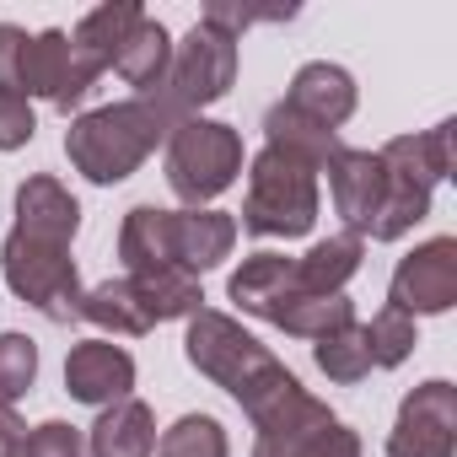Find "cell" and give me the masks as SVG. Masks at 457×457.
<instances>
[{"label":"cell","instance_id":"1","mask_svg":"<svg viewBox=\"0 0 457 457\" xmlns=\"http://www.w3.org/2000/svg\"><path fill=\"white\" fill-rule=\"evenodd\" d=\"M183 355L199 377H210L215 387H226L243 409L248 420H264L280 398H291L302 382L286 361H275L237 318H226L215 307H199L188 318V339H183Z\"/></svg>","mask_w":457,"mask_h":457},{"label":"cell","instance_id":"2","mask_svg":"<svg viewBox=\"0 0 457 457\" xmlns=\"http://www.w3.org/2000/svg\"><path fill=\"white\" fill-rule=\"evenodd\" d=\"M237 248V220L226 210H156V204H135L119 226V259L129 275L145 270H183V275H204L215 264H226Z\"/></svg>","mask_w":457,"mask_h":457},{"label":"cell","instance_id":"3","mask_svg":"<svg viewBox=\"0 0 457 457\" xmlns=\"http://www.w3.org/2000/svg\"><path fill=\"white\" fill-rule=\"evenodd\" d=\"M172 113L156 97H129V103H108L81 113L65 129V156L87 183H124L167 135H172Z\"/></svg>","mask_w":457,"mask_h":457},{"label":"cell","instance_id":"4","mask_svg":"<svg viewBox=\"0 0 457 457\" xmlns=\"http://www.w3.org/2000/svg\"><path fill=\"white\" fill-rule=\"evenodd\" d=\"M226 296H232L248 318H264L296 339H323L345 323H355V302L350 296H307L296 280H291V259L286 253H248L243 270H232L226 280Z\"/></svg>","mask_w":457,"mask_h":457},{"label":"cell","instance_id":"5","mask_svg":"<svg viewBox=\"0 0 457 457\" xmlns=\"http://www.w3.org/2000/svg\"><path fill=\"white\" fill-rule=\"evenodd\" d=\"M452 135H457V124L441 119L436 129L398 135L377 151L382 178H387V199H382V215L371 226V243H398L403 232H414L430 215V188L441 178H452Z\"/></svg>","mask_w":457,"mask_h":457},{"label":"cell","instance_id":"6","mask_svg":"<svg viewBox=\"0 0 457 457\" xmlns=\"http://www.w3.org/2000/svg\"><path fill=\"white\" fill-rule=\"evenodd\" d=\"M318 220V172L286 151H259L248 162V199H243V232L253 237H307Z\"/></svg>","mask_w":457,"mask_h":457},{"label":"cell","instance_id":"7","mask_svg":"<svg viewBox=\"0 0 457 457\" xmlns=\"http://www.w3.org/2000/svg\"><path fill=\"white\" fill-rule=\"evenodd\" d=\"M243 172V135L215 119H183L167 135V183L188 210H204Z\"/></svg>","mask_w":457,"mask_h":457},{"label":"cell","instance_id":"8","mask_svg":"<svg viewBox=\"0 0 457 457\" xmlns=\"http://www.w3.org/2000/svg\"><path fill=\"white\" fill-rule=\"evenodd\" d=\"M232 81H237V38H226V33L204 28V22H194L188 38L172 44L167 81L151 97L172 113V124H183V119H199V108L220 103L226 92H232Z\"/></svg>","mask_w":457,"mask_h":457},{"label":"cell","instance_id":"9","mask_svg":"<svg viewBox=\"0 0 457 457\" xmlns=\"http://www.w3.org/2000/svg\"><path fill=\"white\" fill-rule=\"evenodd\" d=\"M253 457H361V436L307 387L280 398L264 420H253Z\"/></svg>","mask_w":457,"mask_h":457},{"label":"cell","instance_id":"10","mask_svg":"<svg viewBox=\"0 0 457 457\" xmlns=\"http://www.w3.org/2000/svg\"><path fill=\"white\" fill-rule=\"evenodd\" d=\"M0 264H6V286L17 291V302H28L33 312H44L49 323H76L81 318V275L71 248H49L33 237H6L0 248Z\"/></svg>","mask_w":457,"mask_h":457},{"label":"cell","instance_id":"11","mask_svg":"<svg viewBox=\"0 0 457 457\" xmlns=\"http://www.w3.org/2000/svg\"><path fill=\"white\" fill-rule=\"evenodd\" d=\"M97 65L71 44V33H60V28H49V33H28V44H22V54H17V71H12V87L33 103V97H44V103H54L60 113H71L92 87H97Z\"/></svg>","mask_w":457,"mask_h":457},{"label":"cell","instance_id":"12","mask_svg":"<svg viewBox=\"0 0 457 457\" xmlns=\"http://www.w3.org/2000/svg\"><path fill=\"white\" fill-rule=\"evenodd\" d=\"M387 457H457V387L446 377L420 382L387 430Z\"/></svg>","mask_w":457,"mask_h":457},{"label":"cell","instance_id":"13","mask_svg":"<svg viewBox=\"0 0 457 457\" xmlns=\"http://www.w3.org/2000/svg\"><path fill=\"white\" fill-rule=\"evenodd\" d=\"M387 307L409 318L452 312L457 307V237H430L414 253H403L387 286Z\"/></svg>","mask_w":457,"mask_h":457},{"label":"cell","instance_id":"14","mask_svg":"<svg viewBox=\"0 0 457 457\" xmlns=\"http://www.w3.org/2000/svg\"><path fill=\"white\" fill-rule=\"evenodd\" d=\"M323 172H328V188H334V210L345 215V232H355L366 243L371 226H377V215H382V199H387V178H382L377 151L339 145Z\"/></svg>","mask_w":457,"mask_h":457},{"label":"cell","instance_id":"15","mask_svg":"<svg viewBox=\"0 0 457 457\" xmlns=\"http://www.w3.org/2000/svg\"><path fill=\"white\" fill-rule=\"evenodd\" d=\"M65 387L76 403H92V409H108L119 398H129L135 387V355L113 339H87L65 355Z\"/></svg>","mask_w":457,"mask_h":457},{"label":"cell","instance_id":"16","mask_svg":"<svg viewBox=\"0 0 457 457\" xmlns=\"http://www.w3.org/2000/svg\"><path fill=\"white\" fill-rule=\"evenodd\" d=\"M17 237H33V243H49V248H71L76 232H81V204L71 199V188L49 172L28 178L17 188Z\"/></svg>","mask_w":457,"mask_h":457},{"label":"cell","instance_id":"17","mask_svg":"<svg viewBox=\"0 0 457 457\" xmlns=\"http://www.w3.org/2000/svg\"><path fill=\"white\" fill-rule=\"evenodd\" d=\"M355 103H361L355 76H350L345 65H328V60L302 65V71L291 76V92H286V108H296L302 119H312V124H323V129H334V135H339V124L355 113Z\"/></svg>","mask_w":457,"mask_h":457},{"label":"cell","instance_id":"18","mask_svg":"<svg viewBox=\"0 0 457 457\" xmlns=\"http://www.w3.org/2000/svg\"><path fill=\"white\" fill-rule=\"evenodd\" d=\"M156 452V414L151 403H140L135 393L97 409L92 430H87V457H151Z\"/></svg>","mask_w":457,"mask_h":457},{"label":"cell","instance_id":"19","mask_svg":"<svg viewBox=\"0 0 457 457\" xmlns=\"http://www.w3.org/2000/svg\"><path fill=\"white\" fill-rule=\"evenodd\" d=\"M361 259H366V243L355 232H334V237L312 243L302 259H291V280L307 296H345V286L355 280Z\"/></svg>","mask_w":457,"mask_h":457},{"label":"cell","instance_id":"20","mask_svg":"<svg viewBox=\"0 0 457 457\" xmlns=\"http://www.w3.org/2000/svg\"><path fill=\"white\" fill-rule=\"evenodd\" d=\"M167 65H172V38H167V28H162L156 17H140L135 33L124 38V49L113 54V71H119L140 97H151V92H162Z\"/></svg>","mask_w":457,"mask_h":457},{"label":"cell","instance_id":"21","mask_svg":"<svg viewBox=\"0 0 457 457\" xmlns=\"http://www.w3.org/2000/svg\"><path fill=\"white\" fill-rule=\"evenodd\" d=\"M264 145H270V151H286V156H296V162H307L312 172H323L328 156L339 151V135L323 129V124H312V119H302L296 108L275 103V108L264 113Z\"/></svg>","mask_w":457,"mask_h":457},{"label":"cell","instance_id":"22","mask_svg":"<svg viewBox=\"0 0 457 457\" xmlns=\"http://www.w3.org/2000/svg\"><path fill=\"white\" fill-rule=\"evenodd\" d=\"M140 17H145V12L135 6V0H108V6H97V12H87V17L76 22L71 44H76L97 71H113V54L124 49V38L135 33Z\"/></svg>","mask_w":457,"mask_h":457},{"label":"cell","instance_id":"23","mask_svg":"<svg viewBox=\"0 0 457 457\" xmlns=\"http://www.w3.org/2000/svg\"><path fill=\"white\" fill-rule=\"evenodd\" d=\"M81 318H87L92 328H103V334H129V339H140V334L156 328L129 280H103V286H92V291L81 296Z\"/></svg>","mask_w":457,"mask_h":457},{"label":"cell","instance_id":"24","mask_svg":"<svg viewBox=\"0 0 457 457\" xmlns=\"http://www.w3.org/2000/svg\"><path fill=\"white\" fill-rule=\"evenodd\" d=\"M140 296V307L151 312V323H172V318H194L204 307L199 280L183 270H145V275H124Z\"/></svg>","mask_w":457,"mask_h":457},{"label":"cell","instance_id":"25","mask_svg":"<svg viewBox=\"0 0 457 457\" xmlns=\"http://www.w3.org/2000/svg\"><path fill=\"white\" fill-rule=\"evenodd\" d=\"M312 361H318V371H323L328 382H339V387H350V382H361V377H371V350H366V323H345V328H334V334H323V339H312Z\"/></svg>","mask_w":457,"mask_h":457},{"label":"cell","instance_id":"26","mask_svg":"<svg viewBox=\"0 0 457 457\" xmlns=\"http://www.w3.org/2000/svg\"><path fill=\"white\" fill-rule=\"evenodd\" d=\"M156 457H232V441H226L215 414H183L162 430Z\"/></svg>","mask_w":457,"mask_h":457},{"label":"cell","instance_id":"27","mask_svg":"<svg viewBox=\"0 0 457 457\" xmlns=\"http://www.w3.org/2000/svg\"><path fill=\"white\" fill-rule=\"evenodd\" d=\"M414 345H420V328H414V318L398 312V307H382V312L366 323L371 371H393V366H403V361L414 355Z\"/></svg>","mask_w":457,"mask_h":457},{"label":"cell","instance_id":"28","mask_svg":"<svg viewBox=\"0 0 457 457\" xmlns=\"http://www.w3.org/2000/svg\"><path fill=\"white\" fill-rule=\"evenodd\" d=\"M38 382V345L28 334H0V403H17Z\"/></svg>","mask_w":457,"mask_h":457},{"label":"cell","instance_id":"29","mask_svg":"<svg viewBox=\"0 0 457 457\" xmlns=\"http://www.w3.org/2000/svg\"><path fill=\"white\" fill-rule=\"evenodd\" d=\"M291 17H296V6H237V0H210L199 22L215 28V33H226V38H237L253 22H291Z\"/></svg>","mask_w":457,"mask_h":457},{"label":"cell","instance_id":"30","mask_svg":"<svg viewBox=\"0 0 457 457\" xmlns=\"http://www.w3.org/2000/svg\"><path fill=\"white\" fill-rule=\"evenodd\" d=\"M33 129H38V119H33V103H28L17 87H0V151H17V145H28V140H33Z\"/></svg>","mask_w":457,"mask_h":457},{"label":"cell","instance_id":"31","mask_svg":"<svg viewBox=\"0 0 457 457\" xmlns=\"http://www.w3.org/2000/svg\"><path fill=\"white\" fill-rule=\"evenodd\" d=\"M22 457H87V436L65 420H44L33 436H28V452Z\"/></svg>","mask_w":457,"mask_h":457},{"label":"cell","instance_id":"32","mask_svg":"<svg viewBox=\"0 0 457 457\" xmlns=\"http://www.w3.org/2000/svg\"><path fill=\"white\" fill-rule=\"evenodd\" d=\"M28 452V425L12 403H0V457H22Z\"/></svg>","mask_w":457,"mask_h":457},{"label":"cell","instance_id":"33","mask_svg":"<svg viewBox=\"0 0 457 457\" xmlns=\"http://www.w3.org/2000/svg\"><path fill=\"white\" fill-rule=\"evenodd\" d=\"M22 44H28V33L17 22H0V87H12V71H17Z\"/></svg>","mask_w":457,"mask_h":457}]
</instances>
